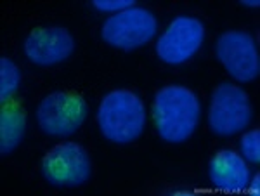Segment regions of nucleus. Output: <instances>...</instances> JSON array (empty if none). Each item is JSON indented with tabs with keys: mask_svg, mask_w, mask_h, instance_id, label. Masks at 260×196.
<instances>
[{
	"mask_svg": "<svg viewBox=\"0 0 260 196\" xmlns=\"http://www.w3.org/2000/svg\"><path fill=\"white\" fill-rule=\"evenodd\" d=\"M201 106L194 92L184 85H167L154 95L153 122L167 143H184L196 130Z\"/></svg>",
	"mask_w": 260,
	"mask_h": 196,
	"instance_id": "nucleus-1",
	"label": "nucleus"
},
{
	"mask_svg": "<svg viewBox=\"0 0 260 196\" xmlns=\"http://www.w3.org/2000/svg\"><path fill=\"white\" fill-rule=\"evenodd\" d=\"M98 123L103 136L111 143H132L144 130V103L130 90H113L99 104Z\"/></svg>",
	"mask_w": 260,
	"mask_h": 196,
	"instance_id": "nucleus-2",
	"label": "nucleus"
},
{
	"mask_svg": "<svg viewBox=\"0 0 260 196\" xmlns=\"http://www.w3.org/2000/svg\"><path fill=\"white\" fill-rule=\"evenodd\" d=\"M87 116V103L78 92L61 90L42 99L37 108L40 128L49 136L66 137L82 127Z\"/></svg>",
	"mask_w": 260,
	"mask_h": 196,
	"instance_id": "nucleus-3",
	"label": "nucleus"
},
{
	"mask_svg": "<svg viewBox=\"0 0 260 196\" xmlns=\"http://www.w3.org/2000/svg\"><path fill=\"white\" fill-rule=\"evenodd\" d=\"M251 104L245 90L233 83H220L212 94L208 127L213 134L229 137L248 127Z\"/></svg>",
	"mask_w": 260,
	"mask_h": 196,
	"instance_id": "nucleus-4",
	"label": "nucleus"
},
{
	"mask_svg": "<svg viewBox=\"0 0 260 196\" xmlns=\"http://www.w3.org/2000/svg\"><path fill=\"white\" fill-rule=\"evenodd\" d=\"M158 23L153 12L144 7H130L110 16L103 26V40L121 51H134L153 39Z\"/></svg>",
	"mask_w": 260,
	"mask_h": 196,
	"instance_id": "nucleus-5",
	"label": "nucleus"
},
{
	"mask_svg": "<svg viewBox=\"0 0 260 196\" xmlns=\"http://www.w3.org/2000/svg\"><path fill=\"white\" fill-rule=\"evenodd\" d=\"M42 174L54 186H82L92 174L89 153L77 143L54 146L42 160Z\"/></svg>",
	"mask_w": 260,
	"mask_h": 196,
	"instance_id": "nucleus-6",
	"label": "nucleus"
},
{
	"mask_svg": "<svg viewBox=\"0 0 260 196\" xmlns=\"http://www.w3.org/2000/svg\"><path fill=\"white\" fill-rule=\"evenodd\" d=\"M217 57L238 82H251L260 73L257 45L253 37L245 31L222 33L217 40Z\"/></svg>",
	"mask_w": 260,
	"mask_h": 196,
	"instance_id": "nucleus-7",
	"label": "nucleus"
},
{
	"mask_svg": "<svg viewBox=\"0 0 260 196\" xmlns=\"http://www.w3.org/2000/svg\"><path fill=\"white\" fill-rule=\"evenodd\" d=\"M205 39V28L200 19L179 16L170 23L156 44V54L169 64H182L191 59Z\"/></svg>",
	"mask_w": 260,
	"mask_h": 196,
	"instance_id": "nucleus-8",
	"label": "nucleus"
},
{
	"mask_svg": "<svg viewBox=\"0 0 260 196\" xmlns=\"http://www.w3.org/2000/svg\"><path fill=\"white\" fill-rule=\"evenodd\" d=\"M73 51V37L62 26H37L24 40V54L33 64L39 66H52L66 61Z\"/></svg>",
	"mask_w": 260,
	"mask_h": 196,
	"instance_id": "nucleus-9",
	"label": "nucleus"
},
{
	"mask_svg": "<svg viewBox=\"0 0 260 196\" xmlns=\"http://www.w3.org/2000/svg\"><path fill=\"white\" fill-rule=\"evenodd\" d=\"M212 184L224 191H245L248 187L250 172L245 160L231 149H222L210 160Z\"/></svg>",
	"mask_w": 260,
	"mask_h": 196,
	"instance_id": "nucleus-10",
	"label": "nucleus"
},
{
	"mask_svg": "<svg viewBox=\"0 0 260 196\" xmlns=\"http://www.w3.org/2000/svg\"><path fill=\"white\" fill-rule=\"evenodd\" d=\"M26 130V113L18 101L2 103L0 110V155H11L23 141Z\"/></svg>",
	"mask_w": 260,
	"mask_h": 196,
	"instance_id": "nucleus-11",
	"label": "nucleus"
},
{
	"mask_svg": "<svg viewBox=\"0 0 260 196\" xmlns=\"http://www.w3.org/2000/svg\"><path fill=\"white\" fill-rule=\"evenodd\" d=\"M21 82V73L18 66L9 57H0V101H11V95L16 92Z\"/></svg>",
	"mask_w": 260,
	"mask_h": 196,
	"instance_id": "nucleus-12",
	"label": "nucleus"
},
{
	"mask_svg": "<svg viewBox=\"0 0 260 196\" xmlns=\"http://www.w3.org/2000/svg\"><path fill=\"white\" fill-rule=\"evenodd\" d=\"M241 153L251 164H260V130L253 128V130L246 132L241 137Z\"/></svg>",
	"mask_w": 260,
	"mask_h": 196,
	"instance_id": "nucleus-13",
	"label": "nucleus"
},
{
	"mask_svg": "<svg viewBox=\"0 0 260 196\" xmlns=\"http://www.w3.org/2000/svg\"><path fill=\"white\" fill-rule=\"evenodd\" d=\"M94 7L99 11H111V12H121L125 9L134 7L132 0H94Z\"/></svg>",
	"mask_w": 260,
	"mask_h": 196,
	"instance_id": "nucleus-14",
	"label": "nucleus"
},
{
	"mask_svg": "<svg viewBox=\"0 0 260 196\" xmlns=\"http://www.w3.org/2000/svg\"><path fill=\"white\" fill-rule=\"evenodd\" d=\"M243 6H250V7H258L260 2L258 0H241Z\"/></svg>",
	"mask_w": 260,
	"mask_h": 196,
	"instance_id": "nucleus-15",
	"label": "nucleus"
},
{
	"mask_svg": "<svg viewBox=\"0 0 260 196\" xmlns=\"http://www.w3.org/2000/svg\"><path fill=\"white\" fill-rule=\"evenodd\" d=\"M258 181H260V176L257 174L253 179V184H251V193H258Z\"/></svg>",
	"mask_w": 260,
	"mask_h": 196,
	"instance_id": "nucleus-16",
	"label": "nucleus"
}]
</instances>
